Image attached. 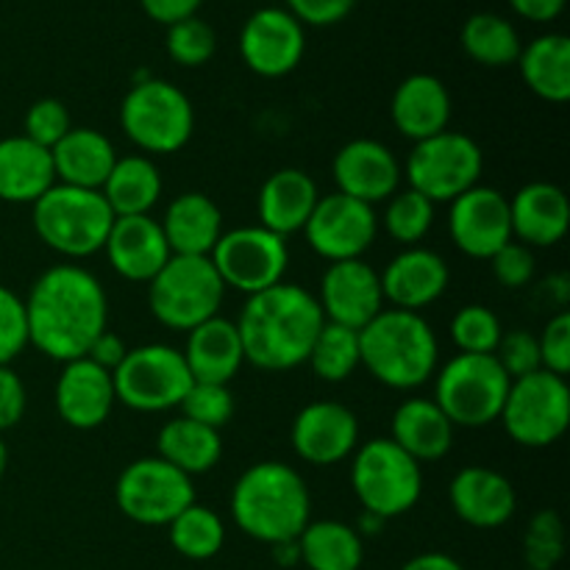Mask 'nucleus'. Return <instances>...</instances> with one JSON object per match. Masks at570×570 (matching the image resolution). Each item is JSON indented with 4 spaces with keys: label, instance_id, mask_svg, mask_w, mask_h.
<instances>
[{
    "label": "nucleus",
    "instance_id": "obj_53",
    "mask_svg": "<svg viewBox=\"0 0 570 570\" xmlns=\"http://www.w3.org/2000/svg\"><path fill=\"white\" fill-rule=\"evenodd\" d=\"M200 3L204 0H139L145 14L154 22H161V26H173V22L184 20V17L198 14Z\"/></svg>",
    "mask_w": 570,
    "mask_h": 570
},
{
    "label": "nucleus",
    "instance_id": "obj_17",
    "mask_svg": "<svg viewBox=\"0 0 570 570\" xmlns=\"http://www.w3.org/2000/svg\"><path fill=\"white\" fill-rule=\"evenodd\" d=\"M449 237L471 259H488L512 243L510 198L495 187L476 184L451 200Z\"/></svg>",
    "mask_w": 570,
    "mask_h": 570
},
{
    "label": "nucleus",
    "instance_id": "obj_18",
    "mask_svg": "<svg viewBox=\"0 0 570 570\" xmlns=\"http://www.w3.org/2000/svg\"><path fill=\"white\" fill-rule=\"evenodd\" d=\"M289 443L298 460L309 465H337L360 449V421L345 404L315 401L295 415Z\"/></svg>",
    "mask_w": 570,
    "mask_h": 570
},
{
    "label": "nucleus",
    "instance_id": "obj_56",
    "mask_svg": "<svg viewBox=\"0 0 570 570\" xmlns=\"http://www.w3.org/2000/svg\"><path fill=\"white\" fill-rule=\"evenodd\" d=\"M273 554H276V562H282V566H298L301 562V554H298V540H293V543H278L273 546Z\"/></svg>",
    "mask_w": 570,
    "mask_h": 570
},
{
    "label": "nucleus",
    "instance_id": "obj_9",
    "mask_svg": "<svg viewBox=\"0 0 570 570\" xmlns=\"http://www.w3.org/2000/svg\"><path fill=\"white\" fill-rule=\"evenodd\" d=\"M510 384L493 354H456L440 367L434 404L454 429H482L501 417Z\"/></svg>",
    "mask_w": 570,
    "mask_h": 570
},
{
    "label": "nucleus",
    "instance_id": "obj_26",
    "mask_svg": "<svg viewBox=\"0 0 570 570\" xmlns=\"http://www.w3.org/2000/svg\"><path fill=\"white\" fill-rule=\"evenodd\" d=\"M512 237L527 248H551L568 234L570 206L562 187L532 181L510 198Z\"/></svg>",
    "mask_w": 570,
    "mask_h": 570
},
{
    "label": "nucleus",
    "instance_id": "obj_55",
    "mask_svg": "<svg viewBox=\"0 0 570 570\" xmlns=\"http://www.w3.org/2000/svg\"><path fill=\"white\" fill-rule=\"evenodd\" d=\"M401 570H465L460 566V560H454L451 554L443 551H426V554H417L412 560L404 562Z\"/></svg>",
    "mask_w": 570,
    "mask_h": 570
},
{
    "label": "nucleus",
    "instance_id": "obj_20",
    "mask_svg": "<svg viewBox=\"0 0 570 570\" xmlns=\"http://www.w3.org/2000/svg\"><path fill=\"white\" fill-rule=\"evenodd\" d=\"M332 173L337 193L367 206L393 198L404 176L393 150L379 139H351L334 156Z\"/></svg>",
    "mask_w": 570,
    "mask_h": 570
},
{
    "label": "nucleus",
    "instance_id": "obj_35",
    "mask_svg": "<svg viewBox=\"0 0 570 570\" xmlns=\"http://www.w3.org/2000/svg\"><path fill=\"white\" fill-rule=\"evenodd\" d=\"M156 451L165 462L187 473L189 479L209 473L223 456V440L217 429L200 426L189 417L167 421L156 434Z\"/></svg>",
    "mask_w": 570,
    "mask_h": 570
},
{
    "label": "nucleus",
    "instance_id": "obj_45",
    "mask_svg": "<svg viewBox=\"0 0 570 570\" xmlns=\"http://www.w3.org/2000/svg\"><path fill=\"white\" fill-rule=\"evenodd\" d=\"M72 128L70 111L61 100L56 98H42L37 104L28 106L26 120H22V137H28L31 142L42 145V148H53L65 139V134Z\"/></svg>",
    "mask_w": 570,
    "mask_h": 570
},
{
    "label": "nucleus",
    "instance_id": "obj_30",
    "mask_svg": "<svg viewBox=\"0 0 570 570\" xmlns=\"http://www.w3.org/2000/svg\"><path fill=\"white\" fill-rule=\"evenodd\" d=\"M56 184L50 150L28 137L0 139V200L37 204Z\"/></svg>",
    "mask_w": 570,
    "mask_h": 570
},
{
    "label": "nucleus",
    "instance_id": "obj_29",
    "mask_svg": "<svg viewBox=\"0 0 570 570\" xmlns=\"http://www.w3.org/2000/svg\"><path fill=\"white\" fill-rule=\"evenodd\" d=\"M159 223L173 256H209L223 237V212L204 193L173 198Z\"/></svg>",
    "mask_w": 570,
    "mask_h": 570
},
{
    "label": "nucleus",
    "instance_id": "obj_10",
    "mask_svg": "<svg viewBox=\"0 0 570 570\" xmlns=\"http://www.w3.org/2000/svg\"><path fill=\"white\" fill-rule=\"evenodd\" d=\"M484 170V154L479 142L460 131H440L415 142L412 154L406 156L404 176L410 189L421 193L423 198L438 204H451L476 187Z\"/></svg>",
    "mask_w": 570,
    "mask_h": 570
},
{
    "label": "nucleus",
    "instance_id": "obj_58",
    "mask_svg": "<svg viewBox=\"0 0 570 570\" xmlns=\"http://www.w3.org/2000/svg\"><path fill=\"white\" fill-rule=\"evenodd\" d=\"M6 468H9V449H6V443L0 440V479H3Z\"/></svg>",
    "mask_w": 570,
    "mask_h": 570
},
{
    "label": "nucleus",
    "instance_id": "obj_49",
    "mask_svg": "<svg viewBox=\"0 0 570 570\" xmlns=\"http://www.w3.org/2000/svg\"><path fill=\"white\" fill-rule=\"evenodd\" d=\"M490 267L501 287L521 289L534 278V254L523 243H507L499 254L490 256Z\"/></svg>",
    "mask_w": 570,
    "mask_h": 570
},
{
    "label": "nucleus",
    "instance_id": "obj_16",
    "mask_svg": "<svg viewBox=\"0 0 570 570\" xmlns=\"http://www.w3.org/2000/svg\"><path fill=\"white\" fill-rule=\"evenodd\" d=\"M239 53L256 76L284 78L304 59L306 31L287 9L265 6L245 20L239 31Z\"/></svg>",
    "mask_w": 570,
    "mask_h": 570
},
{
    "label": "nucleus",
    "instance_id": "obj_34",
    "mask_svg": "<svg viewBox=\"0 0 570 570\" xmlns=\"http://www.w3.org/2000/svg\"><path fill=\"white\" fill-rule=\"evenodd\" d=\"M100 195L109 204L115 217L150 215L161 198V173L148 156H117L109 178L100 187Z\"/></svg>",
    "mask_w": 570,
    "mask_h": 570
},
{
    "label": "nucleus",
    "instance_id": "obj_54",
    "mask_svg": "<svg viewBox=\"0 0 570 570\" xmlns=\"http://www.w3.org/2000/svg\"><path fill=\"white\" fill-rule=\"evenodd\" d=\"M568 0H510L512 11L521 14L523 20L532 22H551L562 14Z\"/></svg>",
    "mask_w": 570,
    "mask_h": 570
},
{
    "label": "nucleus",
    "instance_id": "obj_31",
    "mask_svg": "<svg viewBox=\"0 0 570 570\" xmlns=\"http://www.w3.org/2000/svg\"><path fill=\"white\" fill-rule=\"evenodd\" d=\"M50 159H53L56 181L100 193L117 161V150L111 139L95 128L72 126L65 139L50 148Z\"/></svg>",
    "mask_w": 570,
    "mask_h": 570
},
{
    "label": "nucleus",
    "instance_id": "obj_12",
    "mask_svg": "<svg viewBox=\"0 0 570 570\" xmlns=\"http://www.w3.org/2000/svg\"><path fill=\"white\" fill-rule=\"evenodd\" d=\"M499 421H504L507 434L523 449H549L566 434L570 423L568 382L549 371L515 379Z\"/></svg>",
    "mask_w": 570,
    "mask_h": 570
},
{
    "label": "nucleus",
    "instance_id": "obj_47",
    "mask_svg": "<svg viewBox=\"0 0 570 570\" xmlns=\"http://www.w3.org/2000/svg\"><path fill=\"white\" fill-rule=\"evenodd\" d=\"M495 360L504 367V373L510 376V382L515 379L529 376V373L543 371L540 365V345L538 337L532 332H523V328H512L501 337L499 348H495Z\"/></svg>",
    "mask_w": 570,
    "mask_h": 570
},
{
    "label": "nucleus",
    "instance_id": "obj_37",
    "mask_svg": "<svg viewBox=\"0 0 570 570\" xmlns=\"http://www.w3.org/2000/svg\"><path fill=\"white\" fill-rule=\"evenodd\" d=\"M460 42L468 59L482 67L518 65V56L523 50L515 26L495 11H476L468 17L460 31Z\"/></svg>",
    "mask_w": 570,
    "mask_h": 570
},
{
    "label": "nucleus",
    "instance_id": "obj_1",
    "mask_svg": "<svg viewBox=\"0 0 570 570\" xmlns=\"http://www.w3.org/2000/svg\"><path fill=\"white\" fill-rule=\"evenodd\" d=\"M28 345L53 362L87 356L109 323V301L98 278L81 265L48 267L26 298Z\"/></svg>",
    "mask_w": 570,
    "mask_h": 570
},
{
    "label": "nucleus",
    "instance_id": "obj_39",
    "mask_svg": "<svg viewBox=\"0 0 570 570\" xmlns=\"http://www.w3.org/2000/svg\"><path fill=\"white\" fill-rule=\"evenodd\" d=\"M306 365L312 367V373L321 382L340 384L345 379H351L356 367L362 365L360 332L326 321L321 326V332H317L315 343H312Z\"/></svg>",
    "mask_w": 570,
    "mask_h": 570
},
{
    "label": "nucleus",
    "instance_id": "obj_15",
    "mask_svg": "<svg viewBox=\"0 0 570 570\" xmlns=\"http://www.w3.org/2000/svg\"><path fill=\"white\" fill-rule=\"evenodd\" d=\"M304 234L309 248L328 265L362 259V254L376 243L379 217L373 206L343 193H332L317 200Z\"/></svg>",
    "mask_w": 570,
    "mask_h": 570
},
{
    "label": "nucleus",
    "instance_id": "obj_8",
    "mask_svg": "<svg viewBox=\"0 0 570 570\" xmlns=\"http://www.w3.org/2000/svg\"><path fill=\"white\" fill-rule=\"evenodd\" d=\"M223 287L209 256H170L148 282V306L161 326L193 332L220 312Z\"/></svg>",
    "mask_w": 570,
    "mask_h": 570
},
{
    "label": "nucleus",
    "instance_id": "obj_11",
    "mask_svg": "<svg viewBox=\"0 0 570 570\" xmlns=\"http://www.w3.org/2000/svg\"><path fill=\"white\" fill-rule=\"evenodd\" d=\"M115 395L134 412H167L193 387L184 354L170 345L150 343L128 348L126 360L111 371Z\"/></svg>",
    "mask_w": 570,
    "mask_h": 570
},
{
    "label": "nucleus",
    "instance_id": "obj_48",
    "mask_svg": "<svg viewBox=\"0 0 570 570\" xmlns=\"http://www.w3.org/2000/svg\"><path fill=\"white\" fill-rule=\"evenodd\" d=\"M540 345V365L543 371L566 379L570 373V315L557 312L538 337Z\"/></svg>",
    "mask_w": 570,
    "mask_h": 570
},
{
    "label": "nucleus",
    "instance_id": "obj_19",
    "mask_svg": "<svg viewBox=\"0 0 570 570\" xmlns=\"http://www.w3.org/2000/svg\"><path fill=\"white\" fill-rule=\"evenodd\" d=\"M315 298L328 323L354 332H362L384 309L379 273L365 259L332 262L323 273L321 293Z\"/></svg>",
    "mask_w": 570,
    "mask_h": 570
},
{
    "label": "nucleus",
    "instance_id": "obj_27",
    "mask_svg": "<svg viewBox=\"0 0 570 570\" xmlns=\"http://www.w3.org/2000/svg\"><path fill=\"white\" fill-rule=\"evenodd\" d=\"M317 200H321V193L309 173L298 167H282L271 173L259 189V198H256L259 226L287 239L289 234L304 232Z\"/></svg>",
    "mask_w": 570,
    "mask_h": 570
},
{
    "label": "nucleus",
    "instance_id": "obj_43",
    "mask_svg": "<svg viewBox=\"0 0 570 570\" xmlns=\"http://www.w3.org/2000/svg\"><path fill=\"white\" fill-rule=\"evenodd\" d=\"M566 551V527L554 510H540L523 538V560L532 570H554Z\"/></svg>",
    "mask_w": 570,
    "mask_h": 570
},
{
    "label": "nucleus",
    "instance_id": "obj_22",
    "mask_svg": "<svg viewBox=\"0 0 570 570\" xmlns=\"http://www.w3.org/2000/svg\"><path fill=\"white\" fill-rule=\"evenodd\" d=\"M115 404L117 395L109 371L87 356L65 362V371L56 382V412L67 426L92 432L109 421Z\"/></svg>",
    "mask_w": 570,
    "mask_h": 570
},
{
    "label": "nucleus",
    "instance_id": "obj_42",
    "mask_svg": "<svg viewBox=\"0 0 570 570\" xmlns=\"http://www.w3.org/2000/svg\"><path fill=\"white\" fill-rule=\"evenodd\" d=\"M165 48L170 59L181 67H204L217 50L215 28L198 14L184 17V20L167 26Z\"/></svg>",
    "mask_w": 570,
    "mask_h": 570
},
{
    "label": "nucleus",
    "instance_id": "obj_28",
    "mask_svg": "<svg viewBox=\"0 0 570 570\" xmlns=\"http://www.w3.org/2000/svg\"><path fill=\"white\" fill-rule=\"evenodd\" d=\"M181 354L193 373V382L228 384L245 365L237 323L220 315L195 326Z\"/></svg>",
    "mask_w": 570,
    "mask_h": 570
},
{
    "label": "nucleus",
    "instance_id": "obj_50",
    "mask_svg": "<svg viewBox=\"0 0 570 570\" xmlns=\"http://www.w3.org/2000/svg\"><path fill=\"white\" fill-rule=\"evenodd\" d=\"M360 0H287V11L301 26H334L356 9Z\"/></svg>",
    "mask_w": 570,
    "mask_h": 570
},
{
    "label": "nucleus",
    "instance_id": "obj_32",
    "mask_svg": "<svg viewBox=\"0 0 570 570\" xmlns=\"http://www.w3.org/2000/svg\"><path fill=\"white\" fill-rule=\"evenodd\" d=\"M393 440L415 462H438L454 445V423L434 399H406L393 412Z\"/></svg>",
    "mask_w": 570,
    "mask_h": 570
},
{
    "label": "nucleus",
    "instance_id": "obj_13",
    "mask_svg": "<svg viewBox=\"0 0 570 570\" xmlns=\"http://www.w3.org/2000/svg\"><path fill=\"white\" fill-rule=\"evenodd\" d=\"M117 510L139 527H167L195 504L193 479L161 456H142L126 465L115 484Z\"/></svg>",
    "mask_w": 570,
    "mask_h": 570
},
{
    "label": "nucleus",
    "instance_id": "obj_4",
    "mask_svg": "<svg viewBox=\"0 0 570 570\" xmlns=\"http://www.w3.org/2000/svg\"><path fill=\"white\" fill-rule=\"evenodd\" d=\"M360 356L379 384L415 390L438 371V334L421 312L382 309L360 332Z\"/></svg>",
    "mask_w": 570,
    "mask_h": 570
},
{
    "label": "nucleus",
    "instance_id": "obj_23",
    "mask_svg": "<svg viewBox=\"0 0 570 570\" xmlns=\"http://www.w3.org/2000/svg\"><path fill=\"white\" fill-rule=\"evenodd\" d=\"M449 501L454 515L473 529L504 527L518 510V495L510 479L482 465L462 468L451 479Z\"/></svg>",
    "mask_w": 570,
    "mask_h": 570
},
{
    "label": "nucleus",
    "instance_id": "obj_14",
    "mask_svg": "<svg viewBox=\"0 0 570 570\" xmlns=\"http://www.w3.org/2000/svg\"><path fill=\"white\" fill-rule=\"evenodd\" d=\"M223 287L256 295L284 282L289 265L287 239L265 226H243L223 232L209 254Z\"/></svg>",
    "mask_w": 570,
    "mask_h": 570
},
{
    "label": "nucleus",
    "instance_id": "obj_3",
    "mask_svg": "<svg viewBox=\"0 0 570 570\" xmlns=\"http://www.w3.org/2000/svg\"><path fill=\"white\" fill-rule=\"evenodd\" d=\"M232 515L250 540L293 543L312 521L309 488L293 465L256 462L234 482Z\"/></svg>",
    "mask_w": 570,
    "mask_h": 570
},
{
    "label": "nucleus",
    "instance_id": "obj_38",
    "mask_svg": "<svg viewBox=\"0 0 570 570\" xmlns=\"http://www.w3.org/2000/svg\"><path fill=\"white\" fill-rule=\"evenodd\" d=\"M170 546L184 557V560L204 562L220 554L226 543V527L220 515L204 504H189L187 510L178 512L170 523Z\"/></svg>",
    "mask_w": 570,
    "mask_h": 570
},
{
    "label": "nucleus",
    "instance_id": "obj_7",
    "mask_svg": "<svg viewBox=\"0 0 570 570\" xmlns=\"http://www.w3.org/2000/svg\"><path fill=\"white\" fill-rule=\"evenodd\" d=\"M120 126L142 154H178L195 131L193 100L165 78H145L122 98Z\"/></svg>",
    "mask_w": 570,
    "mask_h": 570
},
{
    "label": "nucleus",
    "instance_id": "obj_41",
    "mask_svg": "<svg viewBox=\"0 0 570 570\" xmlns=\"http://www.w3.org/2000/svg\"><path fill=\"white\" fill-rule=\"evenodd\" d=\"M451 343L460 348V354H495L504 328L499 315L482 304H468L451 317Z\"/></svg>",
    "mask_w": 570,
    "mask_h": 570
},
{
    "label": "nucleus",
    "instance_id": "obj_5",
    "mask_svg": "<svg viewBox=\"0 0 570 570\" xmlns=\"http://www.w3.org/2000/svg\"><path fill=\"white\" fill-rule=\"evenodd\" d=\"M31 206L37 237L65 259H87L104 250L111 223H115V215L98 189L56 181Z\"/></svg>",
    "mask_w": 570,
    "mask_h": 570
},
{
    "label": "nucleus",
    "instance_id": "obj_21",
    "mask_svg": "<svg viewBox=\"0 0 570 570\" xmlns=\"http://www.w3.org/2000/svg\"><path fill=\"white\" fill-rule=\"evenodd\" d=\"M379 282H382L384 301L393 304V309L421 312L443 298L451 282V271L443 256L415 245V248H404L399 256H393L387 267L379 273Z\"/></svg>",
    "mask_w": 570,
    "mask_h": 570
},
{
    "label": "nucleus",
    "instance_id": "obj_57",
    "mask_svg": "<svg viewBox=\"0 0 570 570\" xmlns=\"http://www.w3.org/2000/svg\"><path fill=\"white\" fill-rule=\"evenodd\" d=\"M384 523H387V521H382V518L371 515V512H362V518H360V529H356V532H365V534H379V529H382Z\"/></svg>",
    "mask_w": 570,
    "mask_h": 570
},
{
    "label": "nucleus",
    "instance_id": "obj_33",
    "mask_svg": "<svg viewBox=\"0 0 570 570\" xmlns=\"http://www.w3.org/2000/svg\"><path fill=\"white\" fill-rule=\"evenodd\" d=\"M521 78L538 98L566 104L570 98V39L566 33H543L518 56Z\"/></svg>",
    "mask_w": 570,
    "mask_h": 570
},
{
    "label": "nucleus",
    "instance_id": "obj_36",
    "mask_svg": "<svg viewBox=\"0 0 570 570\" xmlns=\"http://www.w3.org/2000/svg\"><path fill=\"white\" fill-rule=\"evenodd\" d=\"M298 554L309 570H360L365 543L343 521H309L298 538Z\"/></svg>",
    "mask_w": 570,
    "mask_h": 570
},
{
    "label": "nucleus",
    "instance_id": "obj_24",
    "mask_svg": "<svg viewBox=\"0 0 570 570\" xmlns=\"http://www.w3.org/2000/svg\"><path fill=\"white\" fill-rule=\"evenodd\" d=\"M104 250L111 271L137 284H148L173 256L161 223L150 215L115 217Z\"/></svg>",
    "mask_w": 570,
    "mask_h": 570
},
{
    "label": "nucleus",
    "instance_id": "obj_46",
    "mask_svg": "<svg viewBox=\"0 0 570 570\" xmlns=\"http://www.w3.org/2000/svg\"><path fill=\"white\" fill-rule=\"evenodd\" d=\"M28 345L26 301L0 284V365H11Z\"/></svg>",
    "mask_w": 570,
    "mask_h": 570
},
{
    "label": "nucleus",
    "instance_id": "obj_44",
    "mask_svg": "<svg viewBox=\"0 0 570 570\" xmlns=\"http://www.w3.org/2000/svg\"><path fill=\"white\" fill-rule=\"evenodd\" d=\"M181 417L200 423L220 432L228 421L234 417V395L228 384H209V382H193L187 390L181 404Z\"/></svg>",
    "mask_w": 570,
    "mask_h": 570
},
{
    "label": "nucleus",
    "instance_id": "obj_52",
    "mask_svg": "<svg viewBox=\"0 0 570 570\" xmlns=\"http://www.w3.org/2000/svg\"><path fill=\"white\" fill-rule=\"evenodd\" d=\"M126 354H128L126 340H122L120 334H115L106 328V332H100L98 337H95V343L89 345L87 360H92L95 365H100L104 371L111 373L122 360H126Z\"/></svg>",
    "mask_w": 570,
    "mask_h": 570
},
{
    "label": "nucleus",
    "instance_id": "obj_2",
    "mask_svg": "<svg viewBox=\"0 0 570 570\" xmlns=\"http://www.w3.org/2000/svg\"><path fill=\"white\" fill-rule=\"evenodd\" d=\"M323 323L317 298L298 284L248 295L237 321L245 362L267 373L293 371L306 362Z\"/></svg>",
    "mask_w": 570,
    "mask_h": 570
},
{
    "label": "nucleus",
    "instance_id": "obj_51",
    "mask_svg": "<svg viewBox=\"0 0 570 570\" xmlns=\"http://www.w3.org/2000/svg\"><path fill=\"white\" fill-rule=\"evenodd\" d=\"M26 384L11 371L9 365H0V432L14 429L26 415Z\"/></svg>",
    "mask_w": 570,
    "mask_h": 570
},
{
    "label": "nucleus",
    "instance_id": "obj_25",
    "mask_svg": "<svg viewBox=\"0 0 570 570\" xmlns=\"http://www.w3.org/2000/svg\"><path fill=\"white\" fill-rule=\"evenodd\" d=\"M390 117H393V126L399 128L401 137L412 139V142H423L429 137H438L440 131H449V87L429 72L406 76L395 87L393 100H390Z\"/></svg>",
    "mask_w": 570,
    "mask_h": 570
},
{
    "label": "nucleus",
    "instance_id": "obj_6",
    "mask_svg": "<svg viewBox=\"0 0 570 570\" xmlns=\"http://www.w3.org/2000/svg\"><path fill=\"white\" fill-rule=\"evenodd\" d=\"M351 488L362 510L390 521L415 510L423 495L421 462L390 438H376L362 443L351 462Z\"/></svg>",
    "mask_w": 570,
    "mask_h": 570
},
{
    "label": "nucleus",
    "instance_id": "obj_40",
    "mask_svg": "<svg viewBox=\"0 0 570 570\" xmlns=\"http://www.w3.org/2000/svg\"><path fill=\"white\" fill-rule=\"evenodd\" d=\"M384 232L404 248H415L434 226V204L415 189L395 193L384 209Z\"/></svg>",
    "mask_w": 570,
    "mask_h": 570
}]
</instances>
